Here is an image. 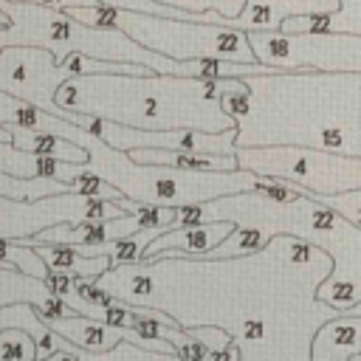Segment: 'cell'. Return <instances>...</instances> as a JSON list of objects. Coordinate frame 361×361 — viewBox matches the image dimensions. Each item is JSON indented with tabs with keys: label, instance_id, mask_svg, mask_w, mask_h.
<instances>
[{
	"label": "cell",
	"instance_id": "1",
	"mask_svg": "<svg viewBox=\"0 0 361 361\" xmlns=\"http://www.w3.org/2000/svg\"><path fill=\"white\" fill-rule=\"evenodd\" d=\"M220 99L237 124L234 147H307L361 158V73L279 71L243 76Z\"/></svg>",
	"mask_w": 361,
	"mask_h": 361
},
{
	"label": "cell",
	"instance_id": "2",
	"mask_svg": "<svg viewBox=\"0 0 361 361\" xmlns=\"http://www.w3.org/2000/svg\"><path fill=\"white\" fill-rule=\"evenodd\" d=\"M245 90L243 79H189L169 73H85L65 79L54 104L133 130H237L220 99Z\"/></svg>",
	"mask_w": 361,
	"mask_h": 361
},
{
	"label": "cell",
	"instance_id": "3",
	"mask_svg": "<svg viewBox=\"0 0 361 361\" xmlns=\"http://www.w3.org/2000/svg\"><path fill=\"white\" fill-rule=\"evenodd\" d=\"M197 209L200 223L228 220L237 228H254L262 245L279 234H288L322 248L333 259V271L319 282L313 293L316 302L336 310H350L355 302H361V228L322 206L316 197L302 195L290 203H279L254 189L203 200Z\"/></svg>",
	"mask_w": 361,
	"mask_h": 361
},
{
	"label": "cell",
	"instance_id": "4",
	"mask_svg": "<svg viewBox=\"0 0 361 361\" xmlns=\"http://www.w3.org/2000/svg\"><path fill=\"white\" fill-rule=\"evenodd\" d=\"M37 133H51V135L79 144L87 152L85 169L99 175L104 183H110L121 197L141 203V206L178 209V206H189V203L214 200L223 195L254 192L259 186V178L245 169L189 172V169H172V166H158V164H135L130 158V152L107 147L99 135H93L54 113L42 116V124Z\"/></svg>",
	"mask_w": 361,
	"mask_h": 361
},
{
	"label": "cell",
	"instance_id": "5",
	"mask_svg": "<svg viewBox=\"0 0 361 361\" xmlns=\"http://www.w3.org/2000/svg\"><path fill=\"white\" fill-rule=\"evenodd\" d=\"M0 8L8 14V28L0 31L3 48L37 45V48H48L56 56V62H62L68 54H85L104 62L144 65L152 73L175 76L178 71L175 59L138 45L118 28H96V25L76 23L62 8H51L39 3H11V0H0Z\"/></svg>",
	"mask_w": 361,
	"mask_h": 361
},
{
	"label": "cell",
	"instance_id": "6",
	"mask_svg": "<svg viewBox=\"0 0 361 361\" xmlns=\"http://www.w3.org/2000/svg\"><path fill=\"white\" fill-rule=\"evenodd\" d=\"M76 23L96 28H118L138 45L169 56L175 62L186 59H228V62H257L248 45V34L240 28H226L214 23H189L172 17H155L127 8H113L104 3L96 6H71L62 8Z\"/></svg>",
	"mask_w": 361,
	"mask_h": 361
},
{
	"label": "cell",
	"instance_id": "7",
	"mask_svg": "<svg viewBox=\"0 0 361 361\" xmlns=\"http://www.w3.org/2000/svg\"><path fill=\"white\" fill-rule=\"evenodd\" d=\"M237 169L257 178H279L310 197L361 189V158L319 152L307 147H234Z\"/></svg>",
	"mask_w": 361,
	"mask_h": 361
},
{
	"label": "cell",
	"instance_id": "8",
	"mask_svg": "<svg viewBox=\"0 0 361 361\" xmlns=\"http://www.w3.org/2000/svg\"><path fill=\"white\" fill-rule=\"evenodd\" d=\"M254 59L276 71H330L361 73V37L344 31L288 34V31H245Z\"/></svg>",
	"mask_w": 361,
	"mask_h": 361
},
{
	"label": "cell",
	"instance_id": "9",
	"mask_svg": "<svg viewBox=\"0 0 361 361\" xmlns=\"http://www.w3.org/2000/svg\"><path fill=\"white\" fill-rule=\"evenodd\" d=\"M127 214L116 200L87 197L76 192L48 195L39 200H8L0 197V237L6 240H31L42 228L59 223H85V220H116Z\"/></svg>",
	"mask_w": 361,
	"mask_h": 361
},
{
	"label": "cell",
	"instance_id": "10",
	"mask_svg": "<svg viewBox=\"0 0 361 361\" xmlns=\"http://www.w3.org/2000/svg\"><path fill=\"white\" fill-rule=\"evenodd\" d=\"M71 76V62H56V56L48 48L6 45L0 51V90L14 99L31 102L45 113H59V107L54 104V93Z\"/></svg>",
	"mask_w": 361,
	"mask_h": 361
},
{
	"label": "cell",
	"instance_id": "11",
	"mask_svg": "<svg viewBox=\"0 0 361 361\" xmlns=\"http://www.w3.org/2000/svg\"><path fill=\"white\" fill-rule=\"evenodd\" d=\"M231 231H234V223H228V220H212V223L169 228V231L158 234V237L147 245L144 262H149V259H166V257H178V259H203V257H206L217 243H223Z\"/></svg>",
	"mask_w": 361,
	"mask_h": 361
},
{
	"label": "cell",
	"instance_id": "12",
	"mask_svg": "<svg viewBox=\"0 0 361 361\" xmlns=\"http://www.w3.org/2000/svg\"><path fill=\"white\" fill-rule=\"evenodd\" d=\"M8 305H31L39 319L73 316V310L59 296H54L42 279L14 268H0V307H8Z\"/></svg>",
	"mask_w": 361,
	"mask_h": 361
},
{
	"label": "cell",
	"instance_id": "13",
	"mask_svg": "<svg viewBox=\"0 0 361 361\" xmlns=\"http://www.w3.org/2000/svg\"><path fill=\"white\" fill-rule=\"evenodd\" d=\"M361 353V316L341 310L310 336L307 361H347Z\"/></svg>",
	"mask_w": 361,
	"mask_h": 361
},
{
	"label": "cell",
	"instance_id": "14",
	"mask_svg": "<svg viewBox=\"0 0 361 361\" xmlns=\"http://www.w3.org/2000/svg\"><path fill=\"white\" fill-rule=\"evenodd\" d=\"M31 248L39 254L48 271L71 274V276H102L110 271V257H85L73 245H48V243H31Z\"/></svg>",
	"mask_w": 361,
	"mask_h": 361
},
{
	"label": "cell",
	"instance_id": "15",
	"mask_svg": "<svg viewBox=\"0 0 361 361\" xmlns=\"http://www.w3.org/2000/svg\"><path fill=\"white\" fill-rule=\"evenodd\" d=\"M8 133H11V144L17 149L59 158V161H71V164H87V152L79 144L68 141V138H59V135H51V133H37V130H20V127H11Z\"/></svg>",
	"mask_w": 361,
	"mask_h": 361
},
{
	"label": "cell",
	"instance_id": "16",
	"mask_svg": "<svg viewBox=\"0 0 361 361\" xmlns=\"http://www.w3.org/2000/svg\"><path fill=\"white\" fill-rule=\"evenodd\" d=\"M6 327H20L25 333L34 336L37 341V358H48L54 355L59 347H56V333L48 330V324L37 316V310L31 305H8V307H0V333Z\"/></svg>",
	"mask_w": 361,
	"mask_h": 361
},
{
	"label": "cell",
	"instance_id": "17",
	"mask_svg": "<svg viewBox=\"0 0 361 361\" xmlns=\"http://www.w3.org/2000/svg\"><path fill=\"white\" fill-rule=\"evenodd\" d=\"M62 192H71V186L51 178H14L8 172H0V197H8V200H39Z\"/></svg>",
	"mask_w": 361,
	"mask_h": 361
},
{
	"label": "cell",
	"instance_id": "18",
	"mask_svg": "<svg viewBox=\"0 0 361 361\" xmlns=\"http://www.w3.org/2000/svg\"><path fill=\"white\" fill-rule=\"evenodd\" d=\"M0 268H14V271H23V274L37 276V279L48 276L45 262L39 259V254L28 243L6 240V237H0Z\"/></svg>",
	"mask_w": 361,
	"mask_h": 361
},
{
	"label": "cell",
	"instance_id": "19",
	"mask_svg": "<svg viewBox=\"0 0 361 361\" xmlns=\"http://www.w3.org/2000/svg\"><path fill=\"white\" fill-rule=\"evenodd\" d=\"M169 231V226H152V228H138L121 240L113 243V251H110V268H118V265H133V262H144V251L147 245L158 237Z\"/></svg>",
	"mask_w": 361,
	"mask_h": 361
},
{
	"label": "cell",
	"instance_id": "20",
	"mask_svg": "<svg viewBox=\"0 0 361 361\" xmlns=\"http://www.w3.org/2000/svg\"><path fill=\"white\" fill-rule=\"evenodd\" d=\"M76 355V361H180L178 355H169V353H152V350H144L133 341H118L113 350H104V353H87V350H79L71 344V350Z\"/></svg>",
	"mask_w": 361,
	"mask_h": 361
},
{
	"label": "cell",
	"instance_id": "21",
	"mask_svg": "<svg viewBox=\"0 0 361 361\" xmlns=\"http://www.w3.org/2000/svg\"><path fill=\"white\" fill-rule=\"evenodd\" d=\"M0 361H37V341L20 327H6L0 333Z\"/></svg>",
	"mask_w": 361,
	"mask_h": 361
},
{
	"label": "cell",
	"instance_id": "22",
	"mask_svg": "<svg viewBox=\"0 0 361 361\" xmlns=\"http://www.w3.org/2000/svg\"><path fill=\"white\" fill-rule=\"evenodd\" d=\"M322 206L333 209L336 214H341L347 223H353L355 228H361V189H350L341 195H327V197H316Z\"/></svg>",
	"mask_w": 361,
	"mask_h": 361
},
{
	"label": "cell",
	"instance_id": "23",
	"mask_svg": "<svg viewBox=\"0 0 361 361\" xmlns=\"http://www.w3.org/2000/svg\"><path fill=\"white\" fill-rule=\"evenodd\" d=\"M330 31L358 34L361 37V0H338V8L327 14Z\"/></svg>",
	"mask_w": 361,
	"mask_h": 361
},
{
	"label": "cell",
	"instance_id": "24",
	"mask_svg": "<svg viewBox=\"0 0 361 361\" xmlns=\"http://www.w3.org/2000/svg\"><path fill=\"white\" fill-rule=\"evenodd\" d=\"M71 192L87 195V197H102V200H118V197H121L110 183H104L99 175H93V172H87V169H82V175L73 180Z\"/></svg>",
	"mask_w": 361,
	"mask_h": 361
},
{
	"label": "cell",
	"instance_id": "25",
	"mask_svg": "<svg viewBox=\"0 0 361 361\" xmlns=\"http://www.w3.org/2000/svg\"><path fill=\"white\" fill-rule=\"evenodd\" d=\"M347 313H353V316H361V302H355V305H353ZM347 361H361V353H358V355H353V358H347Z\"/></svg>",
	"mask_w": 361,
	"mask_h": 361
},
{
	"label": "cell",
	"instance_id": "26",
	"mask_svg": "<svg viewBox=\"0 0 361 361\" xmlns=\"http://www.w3.org/2000/svg\"><path fill=\"white\" fill-rule=\"evenodd\" d=\"M3 28H8V14L0 8V31H3Z\"/></svg>",
	"mask_w": 361,
	"mask_h": 361
},
{
	"label": "cell",
	"instance_id": "27",
	"mask_svg": "<svg viewBox=\"0 0 361 361\" xmlns=\"http://www.w3.org/2000/svg\"><path fill=\"white\" fill-rule=\"evenodd\" d=\"M0 141H11V133H8L3 124H0Z\"/></svg>",
	"mask_w": 361,
	"mask_h": 361
}]
</instances>
